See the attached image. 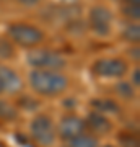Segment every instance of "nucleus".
Here are the masks:
<instances>
[{"label":"nucleus","instance_id":"2eb2a0df","mask_svg":"<svg viewBox=\"0 0 140 147\" xmlns=\"http://www.w3.org/2000/svg\"><path fill=\"white\" fill-rule=\"evenodd\" d=\"M122 11L125 16H129L132 20H139L140 18V7L139 5H130V3H124L122 5Z\"/></svg>","mask_w":140,"mask_h":147},{"label":"nucleus","instance_id":"a211bd4d","mask_svg":"<svg viewBox=\"0 0 140 147\" xmlns=\"http://www.w3.org/2000/svg\"><path fill=\"white\" fill-rule=\"evenodd\" d=\"M21 5H25V7H34V5H38L41 0H18Z\"/></svg>","mask_w":140,"mask_h":147},{"label":"nucleus","instance_id":"7ed1b4c3","mask_svg":"<svg viewBox=\"0 0 140 147\" xmlns=\"http://www.w3.org/2000/svg\"><path fill=\"white\" fill-rule=\"evenodd\" d=\"M28 64L34 67V70H54L59 72L60 69L67 65V61L59 53L49 51V49H34L29 51L26 56Z\"/></svg>","mask_w":140,"mask_h":147},{"label":"nucleus","instance_id":"9d476101","mask_svg":"<svg viewBox=\"0 0 140 147\" xmlns=\"http://www.w3.org/2000/svg\"><path fill=\"white\" fill-rule=\"evenodd\" d=\"M67 147H98V141L90 134H80V136L73 137L67 141Z\"/></svg>","mask_w":140,"mask_h":147},{"label":"nucleus","instance_id":"4be33fe9","mask_svg":"<svg viewBox=\"0 0 140 147\" xmlns=\"http://www.w3.org/2000/svg\"><path fill=\"white\" fill-rule=\"evenodd\" d=\"M104 147H113V146H104Z\"/></svg>","mask_w":140,"mask_h":147},{"label":"nucleus","instance_id":"f257e3e1","mask_svg":"<svg viewBox=\"0 0 140 147\" xmlns=\"http://www.w3.org/2000/svg\"><path fill=\"white\" fill-rule=\"evenodd\" d=\"M67 79L54 70H33L29 74V85L42 96H56L67 88Z\"/></svg>","mask_w":140,"mask_h":147},{"label":"nucleus","instance_id":"aec40b11","mask_svg":"<svg viewBox=\"0 0 140 147\" xmlns=\"http://www.w3.org/2000/svg\"><path fill=\"white\" fill-rule=\"evenodd\" d=\"M0 93H3V90H2V84H0Z\"/></svg>","mask_w":140,"mask_h":147},{"label":"nucleus","instance_id":"f3484780","mask_svg":"<svg viewBox=\"0 0 140 147\" xmlns=\"http://www.w3.org/2000/svg\"><path fill=\"white\" fill-rule=\"evenodd\" d=\"M117 93L125 96V98H130V96L134 95V88H132L129 84H119L117 85Z\"/></svg>","mask_w":140,"mask_h":147},{"label":"nucleus","instance_id":"f03ea898","mask_svg":"<svg viewBox=\"0 0 140 147\" xmlns=\"http://www.w3.org/2000/svg\"><path fill=\"white\" fill-rule=\"evenodd\" d=\"M8 36L21 47H34L44 41V31L29 23H11L8 26Z\"/></svg>","mask_w":140,"mask_h":147},{"label":"nucleus","instance_id":"0eeeda50","mask_svg":"<svg viewBox=\"0 0 140 147\" xmlns=\"http://www.w3.org/2000/svg\"><path fill=\"white\" fill-rule=\"evenodd\" d=\"M57 131H59V136L67 142L85 132V121L77 118V116H64L60 123H59Z\"/></svg>","mask_w":140,"mask_h":147},{"label":"nucleus","instance_id":"423d86ee","mask_svg":"<svg viewBox=\"0 0 140 147\" xmlns=\"http://www.w3.org/2000/svg\"><path fill=\"white\" fill-rule=\"evenodd\" d=\"M88 21L93 33H96L98 36H108L111 33V26H113V13L106 7L96 5L90 10Z\"/></svg>","mask_w":140,"mask_h":147},{"label":"nucleus","instance_id":"1a4fd4ad","mask_svg":"<svg viewBox=\"0 0 140 147\" xmlns=\"http://www.w3.org/2000/svg\"><path fill=\"white\" fill-rule=\"evenodd\" d=\"M85 127H88L90 131L96 132V134H106V132L111 131L113 124H111V121L104 115L94 111V113H90L88 115V118L85 121Z\"/></svg>","mask_w":140,"mask_h":147},{"label":"nucleus","instance_id":"dca6fc26","mask_svg":"<svg viewBox=\"0 0 140 147\" xmlns=\"http://www.w3.org/2000/svg\"><path fill=\"white\" fill-rule=\"evenodd\" d=\"M119 141H121V144H122V147H139L137 137H134L132 134H121Z\"/></svg>","mask_w":140,"mask_h":147},{"label":"nucleus","instance_id":"20e7f679","mask_svg":"<svg viewBox=\"0 0 140 147\" xmlns=\"http://www.w3.org/2000/svg\"><path fill=\"white\" fill-rule=\"evenodd\" d=\"M29 131H31L33 139L39 146L51 147L56 141V126L47 115L34 116L31 124H29Z\"/></svg>","mask_w":140,"mask_h":147},{"label":"nucleus","instance_id":"ddd939ff","mask_svg":"<svg viewBox=\"0 0 140 147\" xmlns=\"http://www.w3.org/2000/svg\"><path fill=\"white\" fill-rule=\"evenodd\" d=\"M124 39H127V41L130 42H139L140 39V26L139 25H129V26L124 30Z\"/></svg>","mask_w":140,"mask_h":147},{"label":"nucleus","instance_id":"f8f14e48","mask_svg":"<svg viewBox=\"0 0 140 147\" xmlns=\"http://www.w3.org/2000/svg\"><path fill=\"white\" fill-rule=\"evenodd\" d=\"M0 118L2 119H16V110L10 103H7V101H2L0 100Z\"/></svg>","mask_w":140,"mask_h":147},{"label":"nucleus","instance_id":"39448f33","mask_svg":"<svg viewBox=\"0 0 140 147\" xmlns=\"http://www.w3.org/2000/svg\"><path fill=\"white\" fill-rule=\"evenodd\" d=\"M93 74L103 79H121L127 74V64L122 59H98L93 64Z\"/></svg>","mask_w":140,"mask_h":147},{"label":"nucleus","instance_id":"412c9836","mask_svg":"<svg viewBox=\"0 0 140 147\" xmlns=\"http://www.w3.org/2000/svg\"><path fill=\"white\" fill-rule=\"evenodd\" d=\"M0 147H5V146H3V142H2V141H0Z\"/></svg>","mask_w":140,"mask_h":147},{"label":"nucleus","instance_id":"6e6552de","mask_svg":"<svg viewBox=\"0 0 140 147\" xmlns=\"http://www.w3.org/2000/svg\"><path fill=\"white\" fill-rule=\"evenodd\" d=\"M0 84L5 93H18L23 88V80L8 65H0Z\"/></svg>","mask_w":140,"mask_h":147},{"label":"nucleus","instance_id":"4468645a","mask_svg":"<svg viewBox=\"0 0 140 147\" xmlns=\"http://www.w3.org/2000/svg\"><path fill=\"white\" fill-rule=\"evenodd\" d=\"M13 56V44L5 38H0V59H10Z\"/></svg>","mask_w":140,"mask_h":147},{"label":"nucleus","instance_id":"6ab92c4d","mask_svg":"<svg viewBox=\"0 0 140 147\" xmlns=\"http://www.w3.org/2000/svg\"><path fill=\"white\" fill-rule=\"evenodd\" d=\"M139 75H140L139 69H135L134 75H132V82H134V85H135V87H139Z\"/></svg>","mask_w":140,"mask_h":147},{"label":"nucleus","instance_id":"9b49d317","mask_svg":"<svg viewBox=\"0 0 140 147\" xmlns=\"http://www.w3.org/2000/svg\"><path fill=\"white\" fill-rule=\"evenodd\" d=\"M91 106H93L94 110H98L96 113H101V115L103 113H108V115L119 113V106L111 100H93L91 101Z\"/></svg>","mask_w":140,"mask_h":147}]
</instances>
